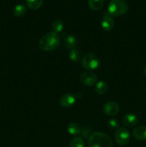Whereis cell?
Here are the masks:
<instances>
[{
    "instance_id": "obj_1",
    "label": "cell",
    "mask_w": 146,
    "mask_h": 147,
    "mask_svg": "<svg viewBox=\"0 0 146 147\" xmlns=\"http://www.w3.org/2000/svg\"><path fill=\"white\" fill-rule=\"evenodd\" d=\"M60 45V37L55 32H48L44 36L39 42V47L44 51H53L59 47Z\"/></svg>"
},
{
    "instance_id": "obj_2",
    "label": "cell",
    "mask_w": 146,
    "mask_h": 147,
    "mask_svg": "<svg viewBox=\"0 0 146 147\" xmlns=\"http://www.w3.org/2000/svg\"><path fill=\"white\" fill-rule=\"evenodd\" d=\"M88 147H113V141L106 134L94 131L89 137Z\"/></svg>"
},
{
    "instance_id": "obj_3",
    "label": "cell",
    "mask_w": 146,
    "mask_h": 147,
    "mask_svg": "<svg viewBox=\"0 0 146 147\" xmlns=\"http://www.w3.org/2000/svg\"><path fill=\"white\" fill-rule=\"evenodd\" d=\"M127 10L128 5L125 0H111L107 8L110 15L113 17L124 15Z\"/></svg>"
},
{
    "instance_id": "obj_4",
    "label": "cell",
    "mask_w": 146,
    "mask_h": 147,
    "mask_svg": "<svg viewBox=\"0 0 146 147\" xmlns=\"http://www.w3.org/2000/svg\"><path fill=\"white\" fill-rule=\"evenodd\" d=\"M82 66L87 70H95L100 66V60L98 56L93 53H87L82 59Z\"/></svg>"
},
{
    "instance_id": "obj_5",
    "label": "cell",
    "mask_w": 146,
    "mask_h": 147,
    "mask_svg": "<svg viewBox=\"0 0 146 147\" xmlns=\"http://www.w3.org/2000/svg\"><path fill=\"white\" fill-rule=\"evenodd\" d=\"M130 135L125 128H119L115 134V140L119 146H125L130 142Z\"/></svg>"
},
{
    "instance_id": "obj_6",
    "label": "cell",
    "mask_w": 146,
    "mask_h": 147,
    "mask_svg": "<svg viewBox=\"0 0 146 147\" xmlns=\"http://www.w3.org/2000/svg\"><path fill=\"white\" fill-rule=\"evenodd\" d=\"M80 80L82 83L86 86H92L97 83V77L93 72L87 70L83 72L80 76Z\"/></svg>"
},
{
    "instance_id": "obj_7",
    "label": "cell",
    "mask_w": 146,
    "mask_h": 147,
    "mask_svg": "<svg viewBox=\"0 0 146 147\" xmlns=\"http://www.w3.org/2000/svg\"><path fill=\"white\" fill-rule=\"evenodd\" d=\"M102 110L107 116H115L120 111V107L116 102L109 101L104 105Z\"/></svg>"
},
{
    "instance_id": "obj_8",
    "label": "cell",
    "mask_w": 146,
    "mask_h": 147,
    "mask_svg": "<svg viewBox=\"0 0 146 147\" xmlns=\"http://www.w3.org/2000/svg\"><path fill=\"white\" fill-rule=\"evenodd\" d=\"M137 121H138V117L137 116V115L133 113H130L125 115L124 117L123 118L122 123L125 127L131 128L135 126L137 123Z\"/></svg>"
},
{
    "instance_id": "obj_9",
    "label": "cell",
    "mask_w": 146,
    "mask_h": 147,
    "mask_svg": "<svg viewBox=\"0 0 146 147\" xmlns=\"http://www.w3.org/2000/svg\"><path fill=\"white\" fill-rule=\"evenodd\" d=\"M75 96L70 93H67L61 96L60 99V104L64 108H70L75 103Z\"/></svg>"
},
{
    "instance_id": "obj_10",
    "label": "cell",
    "mask_w": 146,
    "mask_h": 147,
    "mask_svg": "<svg viewBox=\"0 0 146 147\" xmlns=\"http://www.w3.org/2000/svg\"><path fill=\"white\" fill-rule=\"evenodd\" d=\"M115 26V21L112 16L106 15L102 18L101 21V27L104 31H111Z\"/></svg>"
},
{
    "instance_id": "obj_11",
    "label": "cell",
    "mask_w": 146,
    "mask_h": 147,
    "mask_svg": "<svg viewBox=\"0 0 146 147\" xmlns=\"http://www.w3.org/2000/svg\"><path fill=\"white\" fill-rule=\"evenodd\" d=\"M133 136L139 141L146 140V126H137L133 131Z\"/></svg>"
},
{
    "instance_id": "obj_12",
    "label": "cell",
    "mask_w": 146,
    "mask_h": 147,
    "mask_svg": "<svg viewBox=\"0 0 146 147\" xmlns=\"http://www.w3.org/2000/svg\"><path fill=\"white\" fill-rule=\"evenodd\" d=\"M67 130L70 134L74 135V136H77L81 133L80 126L77 123H74V122H71V123L67 124Z\"/></svg>"
},
{
    "instance_id": "obj_13",
    "label": "cell",
    "mask_w": 146,
    "mask_h": 147,
    "mask_svg": "<svg viewBox=\"0 0 146 147\" xmlns=\"http://www.w3.org/2000/svg\"><path fill=\"white\" fill-rule=\"evenodd\" d=\"M107 90H108V86L103 80H100L96 83L95 90L99 95L104 94V93H107Z\"/></svg>"
},
{
    "instance_id": "obj_14",
    "label": "cell",
    "mask_w": 146,
    "mask_h": 147,
    "mask_svg": "<svg viewBox=\"0 0 146 147\" xmlns=\"http://www.w3.org/2000/svg\"><path fill=\"white\" fill-rule=\"evenodd\" d=\"M64 45H65L66 48L70 49H74L75 46L77 45V39L73 35H68L66 37L65 40H64Z\"/></svg>"
},
{
    "instance_id": "obj_15",
    "label": "cell",
    "mask_w": 146,
    "mask_h": 147,
    "mask_svg": "<svg viewBox=\"0 0 146 147\" xmlns=\"http://www.w3.org/2000/svg\"><path fill=\"white\" fill-rule=\"evenodd\" d=\"M27 12V7L25 5L22 4H19L14 8V15L17 17H23L24 14Z\"/></svg>"
},
{
    "instance_id": "obj_16",
    "label": "cell",
    "mask_w": 146,
    "mask_h": 147,
    "mask_svg": "<svg viewBox=\"0 0 146 147\" xmlns=\"http://www.w3.org/2000/svg\"><path fill=\"white\" fill-rule=\"evenodd\" d=\"M64 22L61 20H56L52 24V29L53 30V32H55L57 34L62 32L64 29Z\"/></svg>"
},
{
    "instance_id": "obj_17",
    "label": "cell",
    "mask_w": 146,
    "mask_h": 147,
    "mask_svg": "<svg viewBox=\"0 0 146 147\" xmlns=\"http://www.w3.org/2000/svg\"><path fill=\"white\" fill-rule=\"evenodd\" d=\"M104 4V0H88V5L94 11H98Z\"/></svg>"
},
{
    "instance_id": "obj_18",
    "label": "cell",
    "mask_w": 146,
    "mask_h": 147,
    "mask_svg": "<svg viewBox=\"0 0 146 147\" xmlns=\"http://www.w3.org/2000/svg\"><path fill=\"white\" fill-rule=\"evenodd\" d=\"M44 0H26V4L31 9H37L43 4Z\"/></svg>"
},
{
    "instance_id": "obj_19",
    "label": "cell",
    "mask_w": 146,
    "mask_h": 147,
    "mask_svg": "<svg viewBox=\"0 0 146 147\" xmlns=\"http://www.w3.org/2000/svg\"><path fill=\"white\" fill-rule=\"evenodd\" d=\"M69 57L72 61L77 63V62L80 61V60L81 59V53L77 49H72L69 52Z\"/></svg>"
},
{
    "instance_id": "obj_20",
    "label": "cell",
    "mask_w": 146,
    "mask_h": 147,
    "mask_svg": "<svg viewBox=\"0 0 146 147\" xmlns=\"http://www.w3.org/2000/svg\"><path fill=\"white\" fill-rule=\"evenodd\" d=\"M69 147H84V141L82 137H74L70 141Z\"/></svg>"
},
{
    "instance_id": "obj_21",
    "label": "cell",
    "mask_w": 146,
    "mask_h": 147,
    "mask_svg": "<svg viewBox=\"0 0 146 147\" xmlns=\"http://www.w3.org/2000/svg\"><path fill=\"white\" fill-rule=\"evenodd\" d=\"M108 123V126L110 129H116L118 128L119 123L115 119H111L108 121L107 122Z\"/></svg>"
},
{
    "instance_id": "obj_22",
    "label": "cell",
    "mask_w": 146,
    "mask_h": 147,
    "mask_svg": "<svg viewBox=\"0 0 146 147\" xmlns=\"http://www.w3.org/2000/svg\"><path fill=\"white\" fill-rule=\"evenodd\" d=\"M82 134V136H84V138H88L90 137V136L91 135V134H90V129H87V128H83V129L82 130L81 129V133H80Z\"/></svg>"
},
{
    "instance_id": "obj_23",
    "label": "cell",
    "mask_w": 146,
    "mask_h": 147,
    "mask_svg": "<svg viewBox=\"0 0 146 147\" xmlns=\"http://www.w3.org/2000/svg\"><path fill=\"white\" fill-rule=\"evenodd\" d=\"M144 73H145V77H146V66L145 67V68H144Z\"/></svg>"
},
{
    "instance_id": "obj_24",
    "label": "cell",
    "mask_w": 146,
    "mask_h": 147,
    "mask_svg": "<svg viewBox=\"0 0 146 147\" xmlns=\"http://www.w3.org/2000/svg\"><path fill=\"white\" fill-rule=\"evenodd\" d=\"M145 90H146V88H145Z\"/></svg>"
}]
</instances>
